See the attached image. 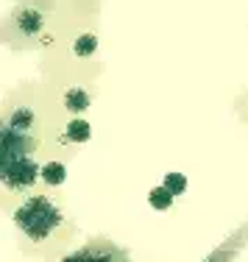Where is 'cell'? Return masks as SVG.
Here are the masks:
<instances>
[{
    "label": "cell",
    "mask_w": 248,
    "mask_h": 262,
    "mask_svg": "<svg viewBox=\"0 0 248 262\" xmlns=\"http://www.w3.org/2000/svg\"><path fill=\"white\" fill-rule=\"evenodd\" d=\"M14 223L20 226V232L28 240L39 243L45 237H51L56 229L61 226V212L59 207L45 195H34L28 201H22L14 212Z\"/></svg>",
    "instance_id": "cell-1"
},
{
    "label": "cell",
    "mask_w": 248,
    "mask_h": 262,
    "mask_svg": "<svg viewBox=\"0 0 248 262\" xmlns=\"http://www.w3.org/2000/svg\"><path fill=\"white\" fill-rule=\"evenodd\" d=\"M34 145H36V140L28 137V131H17V128H11L9 123L0 126V176L6 173V167H9L11 162L28 157V154L34 151Z\"/></svg>",
    "instance_id": "cell-2"
},
{
    "label": "cell",
    "mask_w": 248,
    "mask_h": 262,
    "mask_svg": "<svg viewBox=\"0 0 248 262\" xmlns=\"http://www.w3.org/2000/svg\"><path fill=\"white\" fill-rule=\"evenodd\" d=\"M0 179H3V184L9 187V190H26V187H31L36 182V162L31 157H22V159L11 162Z\"/></svg>",
    "instance_id": "cell-3"
},
{
    "label": "cell",
    "mask_w": 248,
    "mask_h": 262,
    "mask_svg": "<svg viewBox=\"0 0 248 262\" xmlns=\"http://www.w3.org/2000/svg\"><path fill=\"white\" fill-rule=\"evenodd\" d=\"M64 106L73 115H81V112L89 109V92L81 90V86H70V90L64 92Z\"/></svg>",
    "instance_id": "cell-4"
},
{
    "label": "cell",
    "mask_w": 248,
    "mask_h": 262,
    "mask_svg": "<svg viewBox=\"0 0 248 262\" xmlns=\"http://www.w3.org/2000/svg\"><path fill=\"white\" fill-rule=\"evenodd\" d=\"M64 140H67V142H89V140H92V126H89L86 120H81V117H76V120L67 123Z\"/></svg>",
    "instance_id": "cell-5"
},
{
    "label": "cell",
    "mask_w": 248,
    "mask_h": 262,
    "mask_svg": "<svg viewBox=\"0 0 248 262\" xmlns=\"http://www.w3.org/2000/svg\"><path fill=\"white\" fill-rule=\"evenodd\" d=\"M39 176L48 187H61L64 179H67V167L61 165V162H48V165H42Z\"/></svg>",
    "instance_id": "cell-6"
},
{
    "label": "cell",
    "mask_w": 248,
    "mask_h": 262,
    "mask_svg": "<svg viewBox=\"0 0 248 262\" xmlns=\"http://www.w3.org/2000/svg\"><path fill=\"white\" fill-rule=\"evenodd\" d=\"M64 262H115V257H111V248H84V251H76L70 254Z\"/></svg>",
    "instance_id": "cell-7"
},
{
    "label": "cell",
    "mask_w": 248,
    "mask_h": 262,
    "mask_svg": "<svg viewBox=\"0 0 248 262\" xmlns=\"http://www.w3.org/2000/svg\"><path fill=\"white\" fill-rule=\"evenodd\" d=\"M148 204L156 212H167L173 207V192L167 190V187H153V190L148 192Z\"/></svg>",
    "instance_id": "cell-8"
},
{
    "label": "cell",
    "mask_w": 248,
    "mask_h": 262,
    "mask_svg": "<svg viewBox=\"0 0 248 262\" xmlns=\"http://www.w3.org/2000/svg\"><path fill=\"white\" fill-rule=\"evenodd\" d=\"M95 51H98V36L95 34H81L73 42V53H76L78 59H86V56H92Z\"/></svg>",
    "instance_id": "cell-9"
},
{
    "label": "cell",
    "mask_w": 248,
    "mask_h": 262,
    "mask_svg": "<svg viewBox=\"0 0 248 262\" xmlns=\"http://www.w3.org/2000/svg\"><path fill=\"white\" fill-rule=\"evenodd\" d=\"M9 126L17 128V131H28L31 126H34V112H31L28 106L14 109V112H11V117H9Z\"/></svg>",
    "instance_id": "cell-10"
},
{
    "label": "cell",
    "mask_w": 248,
    "mask_h": 262,
    "mask_svg": "<svg viewBox=\"0 0 248 262\" xmlns=\"http://www.w3.org/2000/svg\"><path fill=\"white\" fill-rule=\"evenodd\" d=\"M17 26H20L22 34H36V31L42 28V17L36 14V11H22L20 17H17Z\"/></svg>",
    "instance_id": "cell-11"
},
{
    "label": "cell",
    "mask_w": 248,
    "mask_h": 262,
    "mask_svg": "<svg viewBox=\"0 0 248 262\" xmlns=\"http://www.w3.org/2000/svg\"><path fill=\"white\" fill-rule=\"evenodd\" d=\"M162 182H165L162 187H167V190L173 192V198L182 195V192H187V176H184V173H167Z\"/></svg>",
    "instance_id": "cell-12"
}]
</instances>
